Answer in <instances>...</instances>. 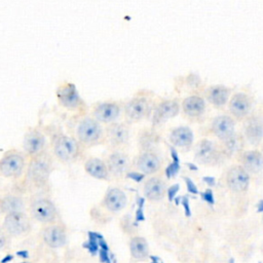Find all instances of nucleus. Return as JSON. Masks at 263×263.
<instances>
[{"instance_id": "obj_34", "label": "nucleus", "mask_w": 263, "mask_h": 263, "mask_svg": "<svg viewBox=\"0 0 263 263\" xmlns=\"http://www.w3.org/2000/svg\"><path fill=\"white\" fill-rule=\"evenodd\" d=\"M181 199H182V204H183V206H184V209H185V215L187 216V217H190L191 216V211H190V206H189V200H188V197L187 196H183V197H181Z\"/></svg>"}, {"instance_id": "obj_40", "label": "nucleus", "mask_w": 263, "mask_h": 263, "mask_svg": "<svg viewBox=\"0 0 263 263\" xmlns=\"http://www.w3.org/2000/svg\"><path fill=\"white\" fill-rule=\"evenodd\" d=\"M137 203L139 205V208H142L143 209V205H144V198L143 197H139L137 199Z\"/></svg>"}, {"instance_id": "obj_10", "label": "nucleus", "mask_w": 263, "mask_h": 263, "mask_svg": "<svg viewBox=\"0 0 263 263\" xmlns=\"http://www.w3.org/2000/svg\"><path fill=\"white\" fill-rule=\"evenodd\" d=\"M252 109V100L245 92L234 93L229 101V111L236 118L246 117Z\"/></svg>"}, {"instance_id": "obj_8", "label": "nucleus", "mask_w": 263, "mask_h": 263, "mask_svg": "<svg viewBox=\"0 0 263 263\" xmlns=\"http://www.w3.org/2000/svg\"><path fill=\"white\" fill-rule=\"evenodd\" d=\"M43 241L46 246L52 249H59L67 242V230L63 224L52 223L43 230Z\"/></svg>"}, {"instance_id": "obj_30", "label": "nucleus", "mask_w": 263, "mask_h": 263, "mask_svg": "<svg viewBox=\"0 0 263 263\" xmlns=\"http://www.w3.org/2000/svg\"><path fill=\"white\" fill-rule=\"evenodd\" d=\"M179 168H180V165H179V162H173L171 163L166 168H165V175L167 178H172L174 177L178 172H179Z\"/></svg>"}, {"instance_id": "obj_39", "label": "nucleus", "mask_w": 263, "mask_h": 263, "mask_svg": "<svg viewBox=\"0 0 263 263\" xmlns=\"http://www.w3.org/2000/svg\"><path fill=\"white\" fill-rule=\"evenodd\" d=\"M171 153H172V157H173V159H174V161L175 162H179V157H178V154H177V152L175 151V149H171Z\"/></svg>"}, {"instance_id": "obj_26", "label": "nucleus", "mask_w": 263, "mask_h": 263, "mask_svg": "<svg viewBox=\"0 0 263 263\" xmlns=\"http://www.w3.org/2000/svg\"><path fill=\"white\" fill-rule=\"evenodd\" d=\"M193 141V134L187 126L175 128L171 134V142L178 147L189 146Z\"/></svg>"}, {"instance_id": "obj_3", "label": "nucleus", "mask_w": 263, "mask_h": 263, "mask_svg": "<svg viewBox=\"0 0 263 263\" xmlns=\"http://www.w3.org/2000/svg\"><path fill=\"white\" fill-rule=\"evenodd\" d=\"M26 168V158L16 150L7 151L0 158V175L5 178H18Z\"/></svg>"}, {"instance_id": "obj_17", "label": "nucleus", "mask_w": 263, "mask_h": 263, "mask_svg": "<svg viewBox=\"0 0 263 263\" xmlns=\"http://www.w3.org/2000/svg\"><path fill=\"white\" fill-rule=\"evenodd\" d=\"M245 133L252 145H258L263 138V121L258 116L250 117L245 124Z\"/></svg>"}, {"instance_id": "obj_13", "label": "nucleus", "mask_w": 263, "mask_h": 263, "mask_svg": "<svg viewBox=\"0 0 263 263\" xmlns=\"http://www.w3.org/2000/svg\"><path fill=\"white\" fill-rule=\"evenodd\" d=\"M120 107L113 102H104L99 104L93 110V116L99 122L110 123L118 118Z\"/></svg>"}, {"instance_id": "obj_25", "label": "nucleus", "mask_w": 263, "mask_h": 263, "mask_svg": "<svg viewBox=\"0 0 263 263\" xmlns=\"http://www.w3.org/2000/svg\"><path fill=\"white\" fill-rule=\"evenodd\" d=\"M243 168L249 173H258L263 167V155L259 151H247L242 156Z\"/></svg>"}, {"instance_id": "obj_21", "label": "nucleus", "mask_w": 263, "mask_h": 263, "mask_svg": "<svg viewBox=\"0 0 263 263\" xmlns=\"http://www.w3.org/2000/svg\"><path fill=\"white\" fill-rule=\"evenodd\" d=\"M144 193L150 200H160L165 194V184L158 178H151L145 183Z\"/></svg>"}, {"instance_id": "obj_22", "label": "nucleus", "mask_w": 263, "mask_h": 263, "mask_svg": "<svg viewBox=\"0 0 263 263\" xmlns=\"http://www.w3.org/2000/svg\"><path fill=\"white\" fill-rule=\"evenodd\" d=\"M216 155V148L211 141L202 140L195 148V157L199 162L210 163L215 159Z\"/></svg>"}, {"instance_id": "obj_42", "label": "nucleus", "mask_w": 263, "mask_h": 263, "mask_svg": "<svg viewBox=\"0 0 263 263\" xmlns=\"http://www.w3.org/2000/svg\"><path fill=\"white\" fill-rule=\"evenodd\" d=\"M187 165L190 167V170H194V171H196V170H197V167H196L194 164H192V163H188Z\"/></svg>"}, {"instance_id": "obj_24", "label": "nucleus", "mask_w": 263, "mask_h": 263, "mask_svg": "<svg viewBox=\"0 0 263 263\" xmlns=\"http://www.w3.org/2000/svg\"><path fill=\"white\" fill-rule=\"evenodd\" d=\"M159 165H160L159 158L154 153H151V152L143 153L138 158V167L143 174H146V175L154 174L155 172L158 171Z\"/></svg>"}, {"instance_id": "obj_1", "label": "nucleus", "mask_w": 263, "mask_h": 263, "mask_svg": "<svg viewBox=\"0 0 263 263\" xmlns=\"http://www.w3.org/2000/svg\"><path fill=\"white\" fill-rule=\"evenodd\" d=\"M52 167V158L44 150L40 154L31 157L27 171L28 179L36 186H43L48 182Z\"/></svg>"}, {"instance_id": "obj_38", "label": "nucleus", "mask_w": 263, "mask_h": 263, "mask_svg": "<svg viewBox=\"0 0 263 263\" xmlns=\"http://www.w3.org/2000/svg\"><path fill=\"white\" fill-rule=\"evenodd\" d=\"M203 181H204L208 185H210V186H214V185H215V179H214L213 177H204V178H203Z\"/></svg>"}, {"instance_id": "obj_14", "label": "nucleus", "mask_w": 263, "mask_h": 263, "mask_svg": "<svg viewBox=\"0 0 263 263\" xmlns=\"http://www.w3.org/2000/svg\"><path fill=\"white\" fill-rule=\"evenodd\" d=\"M213 133L221 140H226L234 133V121L228 115L217 116L212 123Z\"/></svg>"}, {"instance_id": "obj_12", "label": "nucleus", "mask_w": 263, "mask_h": 263, "mask_svg": "<svg viewBox=\"0 0 263 263\" xmlns=\"http://www.w3.org/2000/svg\"><path fill=\"white\" fill-rule=\"evenodd\" d=\"M150 110V105L145 98H134L128 101L124 107L125 115L133 120H139L144 118Z\"/></svg>"}, {"instance_id": "obj_35", "label": "nucleus", "mask_w": 263, "mask_h": 263, "mask_svg": "<svg viewBox=\"0 0 263 263\" xmlns=\"http://www.w3.org/2000/svg\"><path fill=\"white\" fill-rule=\"evenodd\" d=\"M7 243V233L3 230V228H0V250H2Z\"/></svg>"}, {"instance_id": "obj_6", "label": "nucleus", "mask_w": 263, "mask_h": 263, "mask_svg": "<svg viewBox=\"0 0 263 263\" xmlns=\"http://www.w3.org/2000/svg\"><path fill=\"white\" fill-rule=\"evenodd\" d=\"M76 135L80 144L90 146L101 140L103 130L100 122L96 118L85 117L79 122Z\"/></svg>"}, {"instance_id": "obj_23", "label": "nucleus", "mask_w": 263, "mask_h": 263, "mask_svg": "<svg viewBox=\"0 0 263 263\" xmlns=\"http://www.w3.org/2000/svg\"><path fill=\"white\" fill-rule=\"evenodd\" d=\"M108 171L114 175H122L128 167V157L119 152L112 153L107 160Z\"/></svg>"}, {"instance_id": "obj_32", "label": "nucleus", "mask_w": 263, "mask_h": 263, "mask_svg": "<svg viewBox=\"0 0 263 263\" xmlns=\"http://www.w3.org/2000/svg\"><path fill=\"white\" fill-rule=\"evenodd\" d=\"M185 182H186V187H187V190L188 192L192 193V194H197L198 193V190L195 186V184L193 183V181H191L189 178H184Z\"/></svg>"}, {"instance_id": "obj_27", "label": "nucleus", "mask_w": 263, "mask_h": 263, "mask_svg": "<svg viewBox=\"0 0 263 263\" xmlns=\"http://www.w3.org/2000/svg\"><path fill=\"white\" fill-rule=\"evenodd\" d=\"M107 136L110 142L114 145L123 144L128 138V129L124 124L112 123L107 128Z\"/></svg>"}, {"instance_id": "obj_33", "label": "nucleus", "mask_w": 263, "mask_h": 263, "mask_svg": "<svg viewBox=\"0 0 263 263\" xmlns=\"http://www.w3.org/2000/svg\"><path fill=\"white\" fill-rule=\"evenodd\" d=\"M179 185L178 184H176V185H173L172 187H170L168 188V190H167V196H168V200H174V198H175V196H176V194H177V192L179 191Z\"/></svg>"}, {"instance_id": "obj_4", "label": "nucleus", "mask_w": 263, "mask_h": 263, "mask_svg": "<svg viewBox=\"0 0 263 263\" xmlns=\"http://www.w3.org/2000/svg\"><path fill=\"white\" fill-rule=\"evenodd\" d=\"M30 215L31 218L43 224L55 223L59 217L58 209L49 198H38L32 201Z\"/></svg>"}, {"instance_id": "obj_2", "label": "nucleus", "mask_w": 263, "mask_h": 263, "mask_svg": "<svg viewBox=\"0 0 263 263\" xmlns=\"http://www.w3.org/2000/svg\"><path fill=\"white\" fill-rule=\"evenodd\" d=\"M80 143L78 140L67 136L59 135L52 143V152L62 162H71L80 154Z\"/></svg>"}, {"instance_id": "obj_5", "label": "nucleus", "mask_w": 263, "mask_h": 263, "mask_svg": "<svg viewBox=\"0 0 263 263\" xmlns=\"http://www.w3.org/2000/svg\"><path fill=\"white\" fill-rule=\"evenodd\" d=\"M2 228L9 236H22L31 230V219L23 211L11 212L5 215Z\"/></svg>"}, {"instance_id": "obj_20", "label": "nucleus", "mask_w": 263, "mask_h": 263, "mask_svg": "<svg viewBox=\"0 0 263 263\" xmlns=\"http://www.w3.org/2000/svg\"><path fill=\"white\" fill-rule=\"evenodd\" d=\"M84 170L89 176L96 179L106 180L109 176L107 164L103 160L96 157H91L86 160L84 163Z\"/></svg>"}, {"instance_id": "obj_11", "label": "nucleus", "mask_w": 263, "mask_h": 263, "mask_svg": "<svg viewBox=\"0 0 263 263\" xmlns=\"http://www.w3.org/2000/svg\"><path fill=\"white\" fill-rule=\"evenodd\" d=\"M57 97L61 105L68 109H75L81 105V98L73 83H66L57 91Z\"/></svg>"}, {"instance_id": "obj_29", "label": "nucleus", "mask_w": 263, "mask_h": 263, "mask_svg": "<svg viewBox=\"0 0 263 263\" xmlns=\"http://www.w3.org/2000/svg\"><path fill=\"white\" fill-rule=\"evenodd\" d=\"M24 206H25L24 201L18 196H13V195L5 196L0 201V210H1V212L5 213V214L11 213V212L23 211Z\"/></svg>"}, {"instance_id": "obj_36", "label": "nucleus", "mask_w": 263, "mask_h": 263, "mask_svg": "<svg viewBox=\"0 0 263 263\" xmlns=\"http://www.w3.org/2000/svg\"><path fill=\"white\" fill-rule=\"evenodd\" d=\"M127 177L129 179H133L134 181L136 182H140L144 179V174H139V173H135V172H132V173H128L127 174Z\"/></svg>"}, {"instance_id": "obj_15", "label": "nucleus", "mask_w": 263, "mask_h": 263, "mask_svg": "<svg viewBox=\"0 0 263 263\" xmlns=\"http://www.w3.org/2000/svg\"><path fill=\"white\" fill-rule=\"evenodd\" d=\"M179 109L180 107L177 101H174V100L163 101L156 106L153 114V120L154 122L159 123L170 118H173L179 113Z\"/></svg>"}, {"instance_id": "obj_28", "label": "nucleus", "mask_w": 263, "mask_h": 263, "mask_svg": "<svg viewBox=\"0 0 263 263\" xmlns=\"http://www.w3.org/2000/svg\"><path fill=\"white\" fill-rule=\"evenodd\" d=\"M130 253L135 259H145L149 253V248L146 239L143 237H134L130 240Z\"/></svg>"}, {"instance_id": "obj_19", "label": "nucleus", "mask_w": 263, "mask_h": 263, "mask_svg": "<svg viewBox=\"0 0 263 263\" xmlns=\"http://www.w3.org/2000/svg\"><path fill=\"white\" fill-rule=\"evenodd\" d=\"M182 108L185 114L191 117H196L201 115L205 110V102L199 96H189L184 99L182 103Z\"/></svg>"}, {"instance_id": "obj_7", "label": "nucleus", "mask_w": 263, "mask_h": 263, "mask_svg": "<svg viewBox=\"0 0 263 263\" xmlns=\"http://www.w3.org/2000/svg\"><path fill=\"white\" fill-rule=\"evenodd\" d=\"M45 136L38 129L28 130L23 139V149L30 157L36 156L45 150Z\"/></svg>"}, {"instance_id": "obj_16", "label": "nucleus", "mask_w": 263, "mask_h": 263, "mask_svg": "<svg viewBox=\"0 0 263 263\" xmlns=\"http://www.w3.org/2000/svg\"><path fill=\"white\" fill-rule=\"evenodd\" d=\"M230 97V88L223 84H215L206 88L205 98L206 100L216 107L224 106Z\"/></svg>"}, {"instance_id": "obj_31", "label": "nucleus", "mask_w": 263, "mask_h": 263, "mask_svg": "<svg viewBox=\"0 0 263 263\" xmlns=\"http://www.w3.org/2000/svg\"><path fill=\"white\" fill-rule=\"evenodd\" d=\"M200 196H201V198H202L205 202H208L209 204H214L215 199H214V195H213L212 190H210V189L205 190L204 192L200 193Z\"/></svg>"}, {"instance_id": "obj_37", "label": "nucleus", "mask_w": 263, "mask_h": 263, "mask_svg": "<svg viewBox=\"0 0 263 263\" xmlns=\"http://www.w3.org/2000/svg\"><path fill=\"white\" fill-rule=\"evenodd\" d=\"M136 219L138 221H143L145 219V216H144V213H143V210L142 208H138L137 212H136Z\"/></svg>"}, {"instance_id": "obj_18", "label": "nucleus", "mask_w": 263, "mask_h": 263, "mask_svg": "<svg viewBox=\"0 0 263 263\" xmlns=\"http://www.w3.org/2000/svg\"><path fill=\"white\" fill-rule=\"evenodd\" d=\"M126 196L124 192L118 188L109 189L104 198V204L111 212H118L125 206Z\"/></svg>"}, {"instance_id": "obj_9", "label": "nucleus", "mask_w": 263, "mask_h": 263, "mask_svg": "<svg viewBox=\"0 0 263 263\" xmlns=\"http://www.w3.org/2000/svg\"><path fill=\"white\" fill-rule=\"evenodd\" d=\"M226 180L228 187L232 191L242 192L248 189L250 177L249 173L243 168V166L236 165L229 170Z\"/></svg>"}, {"instance_id": "obj_41", "label": "nucleus", "mask_w": 263, "mask_h": 263, "mask_svg": "<svg viewBox=\"0 0 263 263\" xmlns=\"http://www.w3.org/2000/svg\"><path fill=\"white\" fill-rule=\"evenodd\" d=\"M258 212H263V200H260L258 203Z\"/></svg>"}]
</instances>
